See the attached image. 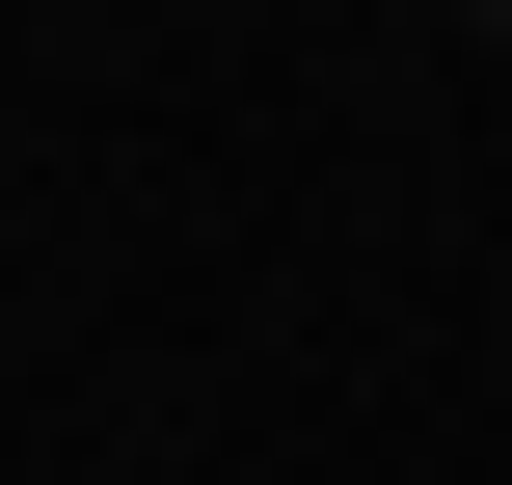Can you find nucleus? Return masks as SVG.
Returning <instances> with one entry per match:
<instances>
[]
</instances>
